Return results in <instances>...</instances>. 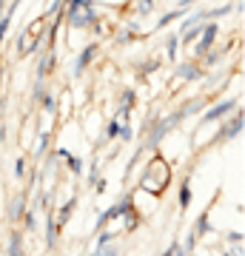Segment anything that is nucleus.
<instances>
[{"instance_id":"4","label":"nucleus","mask_w":245,"mask_h":256,"mask_svg":"<svg viewBox=\"0 0 245 256\" xmlns=\"http://www.w3.org/2000/svg\"><path fill=\"white\" fill-rule=\"evenodd\" d=\"M37 32H40V26H35L32 28V34H23L20 37V52H32V48H35V37H37Z\"/></svg>"},{"instance_id":"9","label":"nucleus","mask_w":245,"mask_h":256,"mask_svg":"<svg viewBox=\"0 0 245 256\" xmlns=\"http://www.w3.org/2000/svg\"><path fill=\"white\" fill-rule=\"evenodd\" d=\"M188 200H191V191H188V182L182 185V194H180V202L182 205H188Z\"/></svg>"},{"instance_id":"7","label":"nucleus","mask_w":245,"mask_h":256,"mask_svg":"<svg viewBox=\"0 0 245 256\" xmlns=\"http://www.w3.org/2000/svg\"><path fill=\"white\" fill-rule=\"evenodd\" d=\"M239 128H242V114H236V120H234V122H228V128H225V137H236V134H239Z\"/></svg>"},{"instance_id":"3","label":"nucleus","mask_w":245,"mask_h":256,"mask_svg":"<svg viewBox=\"0 0 245 256\" xmlns=\"http://www.w3.org/2000/svg\"><path fill=\"white\" fill-rule=\"evenodd\" d=\"M214 37H217V26H205V32H202V43L197 46V54H205V52H208V46L214 43Z\"/></svg>"},{"instance_id":"10","label":"nucleus","mask_w":245,"mask_h":256,"mask_svg":"<svg viewBox=\"0 0 245 256\" xmlns=\"http://www.w3.org/2000/svg\"><path fill=\"white\" fill-rule=\"evenodd\" d=\"M0 6H3V0H0Z\"/></svg>"},{"instance_id":"1","label":"nucleus","mask_w":245,"mask_h":256,"mask_svg":"<svg viewBox=\"0 0 245 256\" xmlns=\"http://www.w3.org/2000/svg\"><path fill=\"white\" fill-rule=\"evenodd\" d=\"M168 182H171L168 162H165L163 156H154V160L148 162V168H145V174H143V188L151 191V194H160Z\"/></svg>"},{"instance_id":"8","label":"nucleus","mask_w":245,"mask_h":256,"mask_svg":"<svg viewBox=\"0 0 245 256\" xmlns=\"http://www.w3.org/2000/svg\"><path fill=\"white\" fill-rule=\"evenodd\" d=\"M180 74L191 80V77H197V68H194V66H182V68H180Z\"/></svg>"},{"instance_id":"6","label":"nucleus","mask_w":245,"mask_h":256,"mask_svg":"<svg viewBox=\"0 0 245 256\" xmlns=\"http://www.w3.org/2000/svg\"><path fill=\"white\" fill-rule=\"evenodd\" d=\"M231 108H234V102H222V106H217V108H211L205 120H217V117H222V114H225V111H231Z\"/></svg>"},{"instance_id":"2","label":"nucleus","mask_w":245,"mask_h":256,"mask_svg":"<svg viewBox=\"0 0 245 256\" xmlns=\"http://www.w3.org/2000/svg\"><path fill=\"white\" fill-rule=\"evenodd\" d=\"M72 6H69V20H72L74 28H83L94 23V9H91L89 3H83V0H69Z\"/></svg>"},{"instance_id":"5","label":"nucleus","mask_w":245,"mask_h":256,"mask_svg":"<svg viewBox=\"0 0 245 256\" xmlns=\"http://www.w3.org/2000/svg\"><path fill=\"white\" fill-rule=\"evenodd\" d=\"M94 52H97L94 46H89V48H86V52L80 54V60H77V66H74V68H77V72H83V68H86V63H89L91 57H94Z\"/></svg>"}]
</instances>
